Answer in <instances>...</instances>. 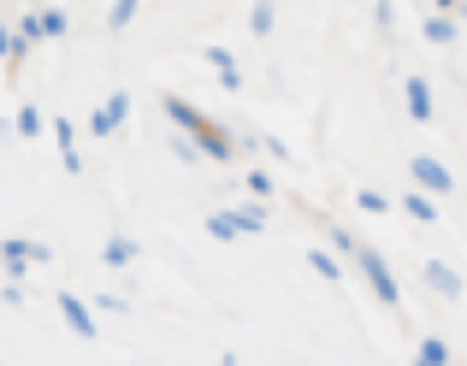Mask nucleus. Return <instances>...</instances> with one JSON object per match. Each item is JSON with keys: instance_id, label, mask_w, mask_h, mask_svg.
<instances>
[{"instance_id": "412c9836", "label": "nucleus", "mask_w": 467, "mask_h": 366, "mask_svg": "<svg viewBox=\"0 0 467 366\" xmlns=\"http://www.w3.org/2000/svg\"><path fill=\"white\" fill-rule=\"evenodd\" d=\"M130 254H137V249H130V242H125V237H113V242H107V260H113V266H125V260H130Z\"/></svg>"}, {"instance_id": "2eb2a0df", "label": "nucleus", "mask_w": 467, "mask_h": 366, "mask_svg": "<svg viewBox=\"0 0 467 366\" xmlns=\"http://www.w3.org/2000/svg\"><path fill=\"white\" fill-rule=\"evenodd\" d=\"M420 366H450V349L438 337H420Z\"/></svg>"}, {"instance_id": "f8f14e48", "label": "nucleus", "mask_w": 467, "mask_h": 366, "mask_svg": "<svg viewBox=\"0 0 467 366\" xmlns=\"http://www.w3.org/2000/svg\"><path fill=\"white\" fill-rule=\"evenodd\" d=\"M54 137H59V160H66V172H78V142H71V125H66V118H59V125H54Z\"/></svg>"}, {"instance_id": "f3484780", "label": "nucleus", "mask_w": 467, "mask_h": 366, "mask_svg": "<svg viewBox=\"0 0 467 366\" xmlns=\"http://www.w3.org/2000/svg\"><path fill=\"white\" fill-rule=\"evenodd\" d=\"M207 230H213L219 242H231V237H237V225H231V213H213V219H207Z\"/></svg>"}, {"instance_id": "6e6552de", "label": "nucleus", "mask_w": 467, "mask_h": 366, "mask_svg": "<svg viewBox=\"0 0 467 366\" xmlns=\"http://www.w3.org/2000/svg\"><path fill=\"white\" fill-rule=\"evenodd\" d=\"M402 95H409V113L426 125V118H432V89H426L420 77H409V89H402Z\"/></svg>"}, {"instance_id": "6ab92c4d", "label": "nucleus", "mask_w": 467, "mask_h": 366, "mask_svg": "<svg viewBox=\"0 0 467 366\" xmlns=\"http://www.w3.org/2000/svg\"><path fill=\"white\" fill-rule=\"evenodd\" d=\"M0 59H24V47H18V36L0 24Z\"/></svg>"}, {"instance_id": "aec40b11", "label": "nucleus", "mask_w": 467, "mask_h": 366, "mask_svg": "<svg viewBox=\"0 0 467 366\" xmlns=\"http://www.w3.org/2000/svg\"><path fill=\"white\" fill-rule=\"evenodd\" d=\"M36 130H42V113H36V107H24V113H18V137H36Z\"/></svg>"}, {"instance_id": "9d476101", "label": "nucleus", "mask_w": 467, "mask_h": 366, "mask_svg": "<svg viewBox=\"0 0 467 366\" xmlns=\"http://www.w3.org/2000/svg\"><path fill=\"white\" fill-rule=\"evenodd\" d=\"M402 213H409V219H420V225H432V219H438V207H432V195L409 189V195H402Z\"/></svg>"}, {"instance_id": "4468645a", "label": "nucleus", "mask_w": 467, "mask_h": 366, "mask_svg": "<svg viewBox=\"0 0 467 366\" xmlns=\"http://www.w3.org/2000/svg\"><path fill=\"white\" fill-rule=\"evenodd\" d=\"M426 42H456V18H450V12L426 18Z\"/></svg>"}, {"instance_id": "ddd939ff", "label": "nucleus", "mask_w": 467, "mask_h": 366, "mask_svg": "<svg viewBox=\"0 0 467 366\" xmlns=\"http://www.w3.org/2000/svg\"><path fill=\"white\" fill-rule=\"evenodd\" d=\"M308 266H314V272H319V278H326V284H343V266H337V260H331V254H326V249H314V254H308Z\"/></svg>"}, {"instance_id": "7ed1b4c3", "label": "nucleus", "mask_w": 467, "mask_h": 366, "mask_svg": "<svg viewBox=\"0 0 467 366\" xmlns=\"http://www.w3.org/2000/svg\"><path fill=\"white\" fill-rule=\"evenodd\" d=\"M414 183H420V195H450V189H456L450 166L432 160V154H414Z\"/></svg>"}, {"instance_id": "5701e85b", "label": "nucleus", "mask_w": 467, "mask_h": 366, "mask_svg": "<svg viewBox=\"0 0 467 366\" xmlns=\"http://www.w3.org/2000/svg\"><path fill=\"white\" fill-rule=\"evenodd\" d=\"M130 18H137V6H130V0H119V6H113V30H125Z\"/></svg>"}, {"instance_id": "1a4fd4ad", "label": "nucleus", "mask_w": 467, "mask_h": 366, "mask_svg": "<svg viewBox=\"0 0 467 366\" xmlns=\"http://www.w3.org/2000/svg\"><path fill=\"white\" fill-rule=\"evenodd\" d=\"M207 66H213V71H219V77H225V89H237V83H243V71H237V59H231V54H225V47H207Z\"/></svg>"}, {"instance_id": "f257e3e1", "label": "nucleus", "mask_w": 467, "mask_h": 366, "mask_svg": "<svg viewBox=\"0 0 467 366\" xmlns=\"http://www.w3.org/2000/svg\"><path fill=\"white\" fill-rule=\"evenodd\" d=\"M166 118H171L178 130H190V137H195L190 148H195V154H207V160H231V154H237V142H231L207 113H195L190 101H178V95H166Z\"/></svg>"}, {"instance_id": "20e7f679", "label": "nucleus", "mask_w": 467, "mask_h": 366, "mask_svg": "<svg viewBox=\"0 0 467 366\" xmlns=\"http://www.w3.org/2000/svg\"><path fill=\"white\" fill-rule=\"evenodd\" d=\"M125 113H130V95H113V101H107L101 113L89 118V130H95V137H113V130L125 125Z\"/></svg>"}, {"instance_id": "dca6fc26", "label": "nucleus", "mask_w": 467, "mask_h": 366, "mask_svg": "<svg viewBox=\"0 0 467 366\" xmlns=\"http://www.w3.org/2000/svg\"><path fill=\"white\" fill-rule=\"evenodd\" d=\"M36 30L42 36H66V12H36Z\"/></svg>"}, {"instance_id": "0eeeda50", "label": "nucleus", "mask_w": 467, "mask_h": 366, "mask_svg": "<svg viewBox=\"0 0 467 366\" xmlns=\"http://www.w3.org/2000/svg\"><path fill=\"white\" fill-rule=\"evenodd\" d=\"M59 313H66V325H71L78 337H95V320H89V308H83L78 296H59Z\"/></svg>"}, {"instance_id": "b1692460", "label": "nucleus", "mask_w": 467, "mask_h": 366, "mask_svg": "<svg viewBox=\"0 0 467 366\" xmlns=\"http://www.w3.org/2000/svg\"><path fill=\"white\" fill-rule=\"evenodd\" d=\"M249 30H254V36H266V30H273V12H266V6H254V18H249Z\"/></svg>"}, {"instance_id": "f03ea898", "label": "nucleus", "mask_w": 467, "mask_h": 366, "mask_svg": "<svg viewBox=\"0 0 467 366\" xmlns=\"http://www.w3.org/2000/svg\"><path fill=\"white\" fill-rule=\"evenodd\" d=\"M355 260H361V272H367V284H373V296L385 301V308H402V290H397V278H390V266H385V254H373V249H361L355 242Z\"/></svg>"}, {"instance_id": "423d86ee", "label": "nucleus", "mask_w": 467, "mask_h": 366, "mask_svg": "<svg viewBox=\"0 0 467 366\" xmlns=\"http://www.w3.org/2000/svg\"><path fill=\"white\" fill-rule=\"evenodd\" d=\"M426 284H432V290H438V296H444V301H456V296H462V278L450 272L444 260H426Z\"/></svg>"}, {"instance_id": "a211bd4d", "label": "nucleus", "mask_w": 467, "mask_h": 366, "mask_svg": "<svg viewBox=\"0 0 467 366\" xmlns=\"http://www.w3.org/2000/svg\"><path fill=\"white\" fill-rule=\"evenodd\" d=\"M249 195H254V201H266V195H278V189H273V178H266V172H249Z\"/></svg>"}, {"instance_id": "4be33fe9", "label": "nucleus", "mask_w": 467, "mask_h": 366, "mask_svg": "<svg viewBox=\"0 0 467 366\" xmlns=\"http://www.w3.org/2000/svg\"><path fill=\"white\" fill-rule=\"evenodd\" d=\"M355 201H361L367 213H385V207H390V201H385V195H379V189H361V195H355Z\"/></svg>"}, {"instance_id": "9b49d317", "label": "nucleus", "mask_w": 467, "mask_h": 366, "mask_svg": "<svg viewBox=\"0 0 467 366\" xmlns=\"http://www.w3.org/2000/svg\"><path fill=\"white\" fill-rule=\"evenodd\" d=\"M231 225H237V237H249V230L266 225V213H261V207H231Z\"/></svg>"}, {"instance_id": "393cba45", "label": "nucleus", "mask_w": 467, "mask_h": 366, "mask_svg": "<svg viewBox=\"0 0 467 366\" xmlns=\"http://www.w3.org/2000/svg\"><path fill=\"white\" fill-rule=\"evenodd\" d=\"M414 366H420V361H414Z\"/></svg>"}, {"instance_id": "39448f33", "label": "nucleus", "mask_w": 467, "mask_h": 366, "mask_svg": "<svg viewBox=\"0 0 467 366\" xmlns=\"http://www.w3.org/2000/svg\"><path fill=\"white\" fill-rule=\"evenodd\" d=\"M0 254H6L12 272H24L30 260H42V266H47V242H18V237H12V242H0Z\"/></svg>"}]
</instances>
